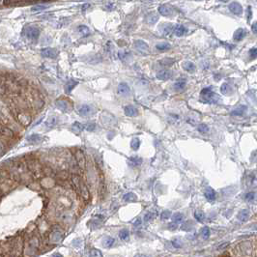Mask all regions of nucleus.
Here are the masks:
<instances>
[{
    "instance_id": "obj_29",
    "label": "nucleus",
    "mask_w": 257,
    "mask_h": 257,
    "mask_svg": "<svg viewBox=\"0 0 257 257\" xmlns=\"http://www.w3.org/2000/svg\"><path fill=\"white\" fill-rule=\"evenodd\" d=\"M113 243H114V239L112 238V237H106V238H105L103 240V245L105 247H107V248L112 247Z\"/></svg>"
},
{
    "instance_id": "obj_31",
    "label": "nucleus",
    "mask_w": 257,
    "mask_h": 257,
    "mask_svg": "<svg viewBox=\"0 0 257 257\" xmlns=\"http://www.w3.org/2000/svg\"><path fill=\"white\" fill-rule=\"evenodd\" d=\"M183 214L181 213H175L174 215L172 216V220L173 222H175V223H180V222H182V220H183Z\"/></svg>"
},
{
    "instance_id": "obj_23",
    "label": "nucleus",
    "mask_w": 257,
    "mask_h": 257,
    "mask_svg": "<svg viewBox=\"0 0 257 257\" xmlns=\"http://www.w3.org/2000/svg\"><path fill=\"white\" fill-rule=\"evenodd\" d=\"M77 31L81 35V37H87L90 35V29L87 26H85V25H79L77 27Z\"/></svg>"
},
{
    "instance_id": "obj_11",
    "label": "nucleus",
    "mask_w": 257,
    "mask_h": 257,
    "mask_svg": "<svg viewBox=\"0 0 257 257\" xmlns=\"http://www.w3.org/2000/svg\"><path fill=\"white\" fill-rule=\"evenodd\" d=\"M172 76V72L170 70H161L157 74V79L160 80H167Z\"/></svg>"
},
{
    "instance_id": "obj_9",
    "label": "nucleus",
    "mask_w": 257,
    "mask_h": 257,
    "mask_svg": "<svg viewBox=\"0 0 257 257\" xmlns=\"http://www.w3.org/2000/svg\"><path fill=\"white\" fill-rule=\"evenodd\" d=\"M17 119L21 125L23 126H27L28 124L30 123V117L28 116L26 113H23V112H19L18 115H17Z\"/></svg>"
},
{
    "instance_id": "obj_39",
    "label": "nucleus",
    "mask_w": 257,
    "mask_h": 257,
    "mask_svg": "<svg viewBox=\"0 0 257 257\" xmlns=\"http://www.w3.org/2000/svg\"><path fill=\"white\" fill-rule=\"evenodd\" d=\"M197 130L201 134H206V132H208V131H209V127H208L206 124H200V125L197 127Z\"/></svg>"
},
{
    "instance_id": "obj_1",
    "label": "nucleus",
    "mask_w": 257,
    "mask_h": 257,
    "mask_svg": "<svg viewBox=\"0 0 257 257\" xmlns=\"http://www.w3.org/2000/svg\"><path fill=\"white\" fill-rule=\"evenodd\" d=\"M201 101L207 103H216L218 101V96L210 88H204L200 92Z\"/></svg>"
},
{
    "instance_id": "obj_46",
    "label": "nucleus",
    "mask_w": 257,
    "mask_h": 257,
    "mask_svg": "<svg viewBox=\"0 0 257 257\" xmlns=\"http://www.w3.org/2000/svg\"><path fill=\"white\" fill-rule=\"evenodd\" d=\"M90 255L91 256H95V257H96V256L102 257L103 254H102V252H101L99 249H95V248H93V249L91 250V252H90Z\"/></svg>"
},
{
    "instance_id": "obj_59",
    "label": "nucleus",
    "mask_w": 257,
    "mask_h": 257,
    "mask_svg": "<svg viewBox=\"0 0 257 257\" xmlns=\"http://www.w3.org/2000/svg\"><path fill=\"white\" fill-rule=\"evenodd\" d=\"M81 1H83V0H81Z\"/></svg>"
},
{
    "instance_id": "obj_30",
    "label": "nucleus",
    "mask_w": 257,
    "mask_h": 257,
    "mask_svg": "<svg viewBox=\"0 0 257 257\" xmlns=\"http://www.w3.org/2000/svg\"><path fill=\"white\" fill-rule=\"evenodd\" d=\"M77 84L76 81H74V80H70V81L67 82V84H66L65 86V91L66 93H70V92L73 90L74 87Z\"/></svg>"
},
{
    "instance_id": "obj_48",
    "label": "nucleus",
    "mask_w": 257,
    "mask_h": 257,
    "mask_svg": "<svg viewBox=\"0 0 257 257\" xmlns=\"http://www.w3.org/2000/svg\"><path fill=\"white\" fill-rule=\"evenodd\" d=\"M172 29H173V26H172V25L166 24V25H165V28H164V30H163V33L165 34V35H167V34H169V32H171Z\"/></svg>"
},
{
    "instance_id": "obj_22",
    "label": "nucleus",
    "mask_w": 257,
    "mask_h": 257,
    "mask_svg": "<svg viewBox=\"0 0 257 257\" xmlns=\"http://www.w3.org/2000/svg\"><path fill=\"white\" fill-rule=\"evenodd\" d=\"M141 163H142V158L139 157H132L129 160V164L132 167L139 166Z\"/></svg>"
},
{
    "instance_id": "obj_32",
    "label": "nucleus",
    "mask_w": 257,
    "mask_h": 257,
    "mask_svg": "<svg viewBox=\"0 0 257 257\" xmlns=\"http://www.w3.org/2000/svg\"><path fill=\"white\" fill-rule=\"evenodd\" d=\"M139 146H140V140L138 139L137 137L134 138V139L132 140V142H131V147L132 148V150L136 151V150H138V148H139Z\"/></svg>"
},
{
    "instance_id": "obj_57",
    "label": "nucleus",
    "mask_w": 257,
    "mask_h": 257,
    "mask_svg": "<svg viewBox=\"0 0 257 257\" xmlns=\"http://www.w3.org/2000/svg\"><path fill=\"white\" fill-rule=\"evenodd\" d=\"M89 7H90V4H85V5H83V6H82L81 10L82 11H85V10H87L86 8H89Z\"/></svg>"
},
{
    "instance_id": "obj_36",
    "label": "nucleus",
    "mask_w": 257,
    "mask_h": 257,
    "mask_svg": "<svg viewBox=\"0 0 257 257\" xmlns=\"http://www.w3.org/2000/svg\"><path fill=\"white\" fill-rule=\"evenodd\" d=\"M201 236L203 239H208L210 237V228L207 226H204L201 229Z\"/></svg>"
},
{
    "instance_id": "obj_21",
    "label": "nucleus",
    "mask_w": 257,
    "mask_h": 257,
    "mask_svg": "<svg viewBox=\"0 0 257 257\" xmlns=\"http://www.w3.org/2000/svg\"><path fill=\"white\" fill-rule=\"evenodd\" d=\"M79 115H81V116H88L91 112V106L88 105H83L79 107Z\"/></svg>"
},
{
    "instance_id": "obj_13",
    "label": "nucleus",
    "mask_w": 257,
    "mask_h": 257,
    "mask_svg": "<svg viewBox=\"0 0 257 257\" xmlns=\"http://www.w3.org/2000/svg\"><path fill=\"white\" fill-rule=\"evenodd\" d=\"M245 35H247V30L244 29V28H239V29H237L235 31L233 38L235 41L239 42V41H242V40L245 37Z\"/></svg>"
},
{
    "instance_id": "obj_47",
    "label": "nucleus",
    "mask_w": 257,
    "mask_h": 257,
    "mask_svg": "<svg viewBox=\"0 0 257 257\" xmlns=\"http://www.w3.org/2000/svg\"><path fill=\"white\" fill-rule=\"evenodd\" d=\"M83 128H84V126L81 125V124H79V123H74L73 125V131L79 130V132H80V131H82Z\"/></svg>"
},
{
    "instance_id": "obj_26",
    "label": "nucleus",
    "mask_w": 257,
    "mask_h": 257,
    "mask_svg": "<svg viewBox=\"0 0 257 257\" xmlns=\"http://www.w3.org/2000/svg\"><path fill=\"white\" fill-rule=\"evenodd\" d=\"M170 48H171V45H170L168 43H160V44H158L157 45H156V48L161 51L168 50H170Z\"/></svg>"
},
{
    "instance_id": "obj_8",
    "label": "nucleus",
    "mask_w": 257,
    "mask_h": 257,
    "mask_svg": "<svg viewBox=\"0 0 257 257\" xmlns=\"http://www.w3.org/2000/svg\"><path fill=\"white\" fill-rule=\"evenodd\" d=\"M76 160L77 164H79V166L80 167V168L84 169L86 161H85L84 155H83V153L80 151V150H77V151L76 152Z\"/></svg>"
},
{
    "instance_id": "obj_4",
    "label": "nucleus",
    "mask_w": 257,
    "mask_h": 257,
    "mask_svg": "<svg viewBox=\"0 0 257 257\" xmlns=\"http://www.w3.org/2000/svg\"><path fill=\"white\" fill-rule=\"evenodd\" d=\"M56 106L63 112H69L72 109L71 103L66 100H58L55 102Z\"/></svg>"
},
{
    "instance_id": "obj_3",
    "label": "nucleus",
    "mask_w": 257,
    "mask_h": 257,
    "mask_svg": "<svg viewBox=\"0 0 257 257\" xmlns=\"http://www.w3.org/2000/svg\"><path fill=\"white\" fill-rule=\"evenodd\" d=\"M41 53L45 58H51V59L56 58L57 55H58V51H57L55 48H44V50H42Z\"/></svg>"
},
{
    "instance_id": "obj_18",
    "label": "nucleus",
    "mask_w": 257,
    "mask_h": 257,
    "mask_svg": "<svg viewBox=\"0 0 257 257\" xmlns=\"http://www.w3.org/2000/svg\"><path fill=\"white\" fill-rule=\"evenodd\" d=\"M247 107L245 105H240L231 112V115H233V116H242V115L245 114V112L247 111Z\"/></svg>"
},
{
    "instance_id": "obj_37",
    "label": "nucleus",
    "mask_w": 257,
    "mask_h": 257,
    "mask_svg": "<svg viewBox=\"0 0 257 257\" xmlns=\"http://www.w3.org/2000/svg\"><path fill=\"white\" fill-rule=\"evenodd\" d=\"M48 8V6H47V5H36V6H33L31 8V11L32 12H40V11H44Z\"/></svg>"
},
{
    "instance_id": "obj_33",
    "label": "nucleus",
    "mask_w": 257,
    "mask_h": 257,
    "mask_svg": "<svg viewBox=\"0 0 257 257\" xmlns=\"http://www.w3.org/2000/svg\"><path fill=\"white\" fill-rule=\"evenodd\" d=\"M129 235H130V232H129L128 229H126V228H123L122 230H120V232H119L120 239H122V240L125 241V240H127L129 238Z\"/></svg>"
},
{
    "instance_id": "obj_56",
    "label": "nucleus",
    "mask_w": 257,
    "mask_h": 257,
    "mask_svg": "<svg viewBox=\"0 0 257 257\" xmlns=\"http://www.w3.org/2000/svg\"><path fill=\"white\" fill-rule=\"evenodd\" d=\"M141 222H142V220H141L140 218H137V219H136V221H134V226H138V225H140V224H141Z\"/></svg>"
},
{
    "instance_id": "obj_41",
    "label": "nucleus",
    "mask_w": 257,
    "mask_h": 257,
    "mask_svg": "<svg viewBox=\"0 0 257 257\" xmlns=\"http://www.w3.org/2000/svg\"><path fill=\"white\" fill-rule=\"evenodd\" d=\"M160 63L163 66H171L173 63H174V60L171 58H164L163 60H161Z\"/></svg>"
},
{
    "instance_id": "obj_50",
    "label": "nucleus",
    "mask_w": 257,
    "mask_h": 257,
    "mask_svg": "<svg viewBox=\"0 0 257 257\" xmlns=\"http://www.w3.org/2000/svg\"><path fill=\"white\" fill-rule=\"evenodd\" d=\"M95 129H96V125H95L94 123H90V124H88V125L86 126V130L89 131V132H93Z\"/></svg>"
},
{
    "instance_id": "obj_14",
    "label": "nucleus",
    "mask_w": 257,
    "mask_h": 257,
    "mask_svg": "<svg viewBox=\"0 0 257 257\" xmlns=\"http://www.w3.org/2000/svg\"><path fill=\"white\" fill-rule=\"evenodd\" d=\"M187 31V28L185 27L184 25H175V26H173V29H172V32L178 37L185 35Z\"/></svg>"
},
{
    "instance_id": "obj_54",
    "label": "nucleus",
    "mask_w": 257,
    "mask_h": 257,
    "mask_svg": "<svg viewBox=\"0 0 257 257\" xmlns=\"http://www.w3.org/2000/svg\"><path fill=\"white\" fill-rule=\"evenodd\" d=\"M251 29H252V32L254 34H256V32H257V24L256 23H253L252 26H251Z\"/></svg>"
},
{
    "instance_id": "obj_42",
    "label": "nucleus",
    "mask_w": 257,
    "mask_h": 257,
    "mask_svg": "<svg viewBox=\"0 0 257 257\" xmlns=\"http://www.w3.org/2000/svg\"><path fill=\"white\" fill-rule=\"evenodd\" d=\"M56 123H57V118L55 116H52V117H50V119L48 120L47 126L48 127H53Z\"/></svg>"
},
{
    "instance_id": "obj_16",
    "label": "nucleus",
    "mask_w": 257,
    "mask_h": 257,
    "mask_svg": "<svg viewBox=\"0 0 257 257\" xmlns=\"http://www.w3.org/2000/svg\"><path fill=\"white\" fill-rule=\"evenodd\" d=\"M186 84H187L186 79H179L177 81L174 83L173 88H174V90H176V91H181V90H183V89H185V87H186Z\"/></svg>"
},
{
    "instance_id": "obj_5",
    "label": "nucleus",
    "mask_w": 257,
    "mask_h": 257,
    "mask_svg": "<svg viewBox=\"0 0 257 257\" xmlns=\"http://www.w3.org/2000/svg\"><path fill=\"white\" fill-rule=\"evenodd\" d=\"M117 93L122 97H127L131 93V89L130 86L125 82H121L117 87Z\"/></svg>"
},
{
    "instance_id": "obj_28",
    "label": "nucleus",
    "mask_w": 257,
    "mask_h": 257,
    "mask_svg": "<svg viewBox=\"0 0 257 257\" xmlns=\"http://www.w3.org/2000/svg\"><path fill=\"white\" fill-rule=\"evenodd\" d=\"M220 92L223 95H228L232 92V88H231V86L229 84H227V83H223L220 87Z\"/></svg>"
},
{
    "instance_id": "obj_34",
    "label": "nucleus",
    "mask_w": 257,
    "mask_h": 257,
    "mask_svg": "<svg viewBox=\"0 0 257 257\" xmlns=\"http://www.w3.org/2000/svg\"><path fill=\"white\" fill-rule=\"evenodd\" d=\"M194 218L196 220L198 221H203L204 218H205V214L202 212V211H196V212L194 213Z\"/></svg>"
},
{
    "instance_id": "obj_43",
    "label": "nucleus",
    "mask_w": 257,
    "mask_h": 257,
    "mask_svg": "<svg viewBox=\"0 0 257 257\" xmlns=\"http://www.w3.org/2000/svg\"><path fill=\"white\" fill-rule=\"evenodd\" d=\"M255 198V193L254 192H247V194L245 195V199L248 202H251L252 200H254Z\"/></svg>"
},
{
    "instance_id": "obj_53",
    "label": "nucleus",
    "mask_w": 257,
    "mask_h": 257,
    "mask_svg": "<svg viewBox=\"0 0 257 257\" xmlns=\"http://www.w3.org/2000/svg\"><path fill=\"white\" fill-rule=\"evenodd\" d=\"M4 150H5V146H4V144L1 142V141H0V155L2 154V153L4 152Z\"/></svg>"
},
{
    "instance_id": "obj_27",
    "label": "nucleus",
    "mask_w": 257,
    "mask_h": 257,
    "mask_svg": "<svg viewBox=\"0 0 257 257\" xmlns=\"http://www.w3.org/2000/svg\"><path fill=\"white\" fill-rule=\"evenodd\" d=\"M79 187H80V189H81V190H80L81 195L84 197V199H88L89 198V192H88L87 187H86L83 183H81V182H80V186Z\"/></svg>"
},
{
    "instance_id": "obj_2",
    "label": "nucleus",
    "mask_w": 257,
    "mask_h": 257,
    "mask_svg": "<svg viewBox=\"0 0 257 257\" xmlns=\"http://www.w3.org/2000/svg\"><path fill=\"white\" fill-rule=\"evenodd\" d=\"M23 35L29 40L35 41L39 38L40 30L36 26H27L23 29Z\"/></svg>"
},
{
    "instance_id": "obj_12",
    "label": "nucleus",
    "mask_w": 257,
    "mask_h": 257,
    "mask_svg": "<svg viewBox=\"0 0 257 257\" xmlns=\"http://www.w3.org/2000/svg\"><path fill=\"white\" fill-rule=\"evenodd\" d=\"M124 112H125L126 116H129V117H134L138 115L137 108H135L134 106L132 105H127L125 109H124Z\"/></svg>"
},
{
    "instance_id": "obj_58",
    "label": "nucleus",
    "mask_w": 257,
    "mask_h": 257,
    "mask_svg": "<svg viewBox=\"0 0 257 257\" xmlns=\"http://www.w3.org/2000/svg\"><path fill=\"white\" fill-rule=\"evenodd\" d=\"M218 1H221V2H227L228 0H218Z\"/></svg>"
},
{
    "instance_id": "obj_49",
    "label": "nucleus",
    "mask_w": 257,
    "mask_h": 257,
    "mask_svg": "<svg viewBox=\"0 0 257 257\" xmlns=\"http://www.w3.org/2000/svg\"><path fill=\"white\" fill-rule=\"evenodd\" d=\"M172 245H173V247H176V248L182 247V243L179 241V240H174V241L172 242Z\"/></svg>"
},
{
    "instance_id": "obj_55",
    "label": "nucleus",
    "mask_w": 257,
    "mask_h": 257,
    "mask_svg": "<svg viewBox=\"0 0 257 257\" xmlns=\"http://www.w3.org/2000/svg\"><path fill=\"white\" fill-rule=\"evenodd\" d=\"M4 93H5V86L0 84V96H1V95H3Z\"/></svg>"
},
{
    "instance_id": "obj_40",
    "label": "nucleus",
    "mask_w": 257,
    "mask_h": 257,
    "mask_svg": "<svg viewBox=\"0 0 257 257\" xmlns=\"http://www.w3.org/2000/svg\"><path fill=\"white\" fill-rule=\"evenodd\" d=\"M156 218V214L153 213V212H148L146 214L145 216H144V221H150V220H153Z\"/></svg>"
},
{
    "instance_id": "obj_35",
    "label": "nucleus",
    "mask_w": 257,
    "mask_h": 257,
    "mask_svg": "<svg viewBox=\"0 0 257 257\" xmlns=\"http://www.w3.org/2000/svg\"><path fill=\"white\" fill-rule=\"evenodd\" d=\"M50 240L52 242H58L61 240V233L58 232V231H55V232H53L52 234L50 235Z\"/></svg>"
},
{
    "instance_id": "obj_44",
    "label": "nucleus",
    "mask_w": 257,
    "mask_h": 257,
    "mask_svg": "<svg viewBox=\"0 0 257 257\" xmlns=\"http://www.w3.org/2000/svg\"><path fill=\"white\" fill-rule=\"evenodd\" d=\"M170 216H171V212L168 210L163 211V212L161 213V219H167V218H169Z\"/></svg>"
},
{
    "instance_id": "obj_15",
    "label": "nucleus",
    "mask_w": 257,
    "mask_h": 257,
    "mask_svg": "<svg viewBox=\"0 0 257 257\" xmlns=\"http://www.w3.org/2000/svg\"><path fill=\"white\" fill-rule=\"evenodd\" d=\"M0 135H2V136H5V137H9V138H12L14 136V132L11 129L7 128V127H4V126H0Z\"/></svg>"
},
{
    "instance_id": "obj_38",
    "label": "nucleus",
    "mask_w": 257,
    "mask_h": 257,
    "mask_svg": "<svg viewBox=\"0 0 257 257\" xmlns=\"http://www.w3.org/2000/svg\"><path fill=\"white\" fill-rule=\"evenodd\" d=\"M28 141L32 143H38L40 140H41V136L39 134H31L29 137L27 138Z\"/></svg>"
},
{
    "instance_id": "obj_52",
    "label": "nucleus",
    "mask_w": 257,
    "mask_h": 257,
    "mask_svg": "<svg viewBox=\"0 0 257 257\" xmlns=\"http://www.w3.org/2000/svg\"><path fill=\"white\" fill-rule=\"evenodd\" d=\"M251 17H252V12H251V7L247 8V19H250Z\"/></svg>"
},
{
    "instance_id": "obj_45",
    "label": "nucleus",
    "mask_w": 257,
    "mask_h": 257,
    "mask_svg": "<svg viewBox=\"0 0 257 257\" xmlns=\"http://www.w3.org/2000/svg\"><path fill=\"white\" fill-rule=\"evenodd\" d=\"M248 54H249L250 58L251 59H255L256 58V55H257V50L256 48H252L251 50H249V52H248Z\"/></svg>"
},
{
    "instance_id": "obj_17",
    "label": "nucleus",
    "mask_w": 257,
    "mask_h": 257,
    "mask_svg": "<svg viewBox=\"0 0 257 257\" xmlns=\"http://www.w3.org/2000/svg\"><path fill=\"white\" fill-rule=\"evenodd\" d=\"M205 197H206L208 200H210V201L215 200V199H216L215 189H213L212 187H206V189H205Z\"/></svg>"
},
{
    "instance_id": "obj_25",
    "label": "nucleus",
    "mask_w": 257,
    "mask_h": 257,
    "mask_svg": "<svg viewBox=\"0 0 257 257\" xmlns=\"http://www.w3.org/2000/svg\"><path fill=\"white\" fill-rule=\"evenodd\" d=\"M123 199H124V201H126V202H134V201H136L137 197L134 193L129 192V193H126V194L123 196Z\"/></svg>"
},
{
    "instance_id": "obj_6",
    "label": "nucleus",
    "mask_w": 257,
    "mask_h": 257,
    "mask_svg": "<svg viewBox=\"0 0 257 257\" xmlns=\"http://www.w3.org/2000/svg\"><path fill=\"white\" fill-rule=\"evenodd\" d=\"M134 47L136 48V50L141 53H148L149 51V47L145 42L142 40H137L134 42Z\"/></svg>"
},
{
    "instance_id": "obj_19",
    "label": "nucleus",
    "mask_w": 257,
    "mask_h": 257,
    "mask_svg": "<svg viewBox=\"0 0 257 257\" xmlns=\"http://www.w3.org/2000/svg\"><path fill=\"white\" fill-rule=\"evenodd\" d=\"M158 16L154 12L150 13L146 16V22H147V23H149V24L156 23V22L158 21Z\"/></svg>"
},
{
    "instance_id": "obj_10",
    "label": "nucleus",
    "mask_w": 257,
    "mask_h": 257,
    "mask_svg": "<svg viewBox=\"0 0 257 257\" xmlns=\"http://www.w3.org/2000/svg\"><path fill=\"white\" fill-rule=\"evenodd\" d=\"M229 10L232 12L234 15H241L243 13V7L241 6V4L238 3V2H233L229 5Z\"/></svg>"
},
{
    "instance_id": "obj_24",
    "label": "nucleus",
    "mask_w": 257,
    "mask_h": 257,
    "mask_svg": "<svg viewBox=\"0 0 257 257\" xmlns=\"http://www.w3.org/2000/svg\"><path fill=\"white\" fill-rule=\"evenodd\" d=\"M183 68L185 71L189 72V73H193V72L195 71V65L193 64L192 62H189V61L185 62L183 64Z\"/></svg>"
},
{
    "instance_id": "obj_7",
    "label": "nucleus",
    "mask_w": 257,
    "mask_h": 257,
    "mask_svg": "<svg viewBox=\"0 0 257 257\" xmlns=\"http://www.w3.org/2000/svg\"><path fill=\"white\" fill-rule=\"evenodd\" d=\"M158 13L161 16L170 17L173 15V9L168 5H161V6L158 7Z\"/></svg>"
},
{
    "instance_id": "obj_51",
    "label": "nucleus",
    "mask_w": 257,
    "mask_h": 257,
    "mask_svg": "<svg viewBox=\"0 0 257 257\" xmlns=\"http://www.w3.org/2000/svg\"><path fill=\"white\" fill-rule=\"evenodd\" d=\"M168 227H169L170 230H175L176 228H177V223H175V222H172V223H170L168 225Z\"/></svg>"
},
{
    "instance_id": "obj_20",
    "label": "nucleus",
    "mask_w": 257,
    "mask_h": 257,
    "mask_svg": "<svg viewBox=\"0 0 257 257\" xmlns=\"http://www.w3.org/2000/svg\"><path fill=\"white\" fill-rule=\"evenodd\" d=\"M249 215H250V213L247 209L242 210L241 212L238 214V219L240 221H247L248 218H249Z\"/></svg>"
}]
</instances>
